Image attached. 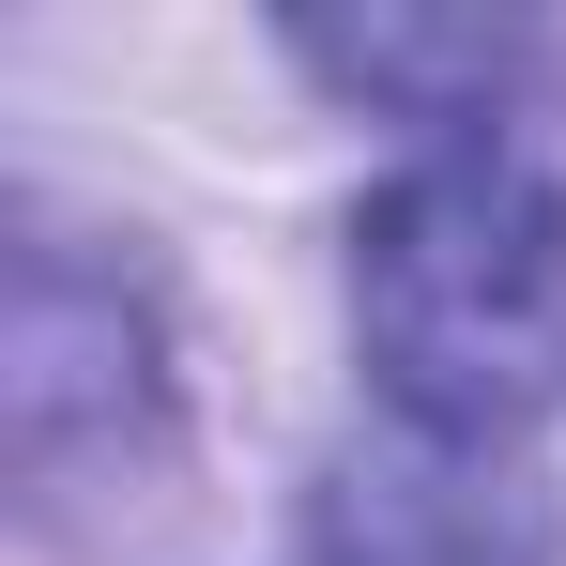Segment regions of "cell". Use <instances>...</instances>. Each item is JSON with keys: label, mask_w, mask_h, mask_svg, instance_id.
Masks as SVG:
<instances>
[{"label": "cell", "mask_w": 566, "mask_h": 566, "mask_svg": "<svg viewBox=\"0 0 566 566\" xmlns=\"http://www.w3.org/2000/svg\"><path fill=\"white\" fill-rule=\"evenodd\" d=\"M353 337L413 444H521L566 398V185L521 154H429L353 214Z\"/></svg>", "instance_id": "6da1fadb"}, {"label": "cell", "mask_w": 566, "mask_h": 566, "mask_svg": "<svg viewBox=\"0 0 566 566\" xmlns=\"http://www.w3.org/2000/svg\"><path fill=\"white\" fill-rule=\"evenodd\" d=\"M0 429L31 505H62L77 474H138L169 444V337L138 276L77 261V230H15V322H0Z\"/></svg>", "instance_id": "7a4b0ae2"}, {"label": "cell", "mask_w": 566, "mask_h": 566, "mask_svg": "<svg viewBox=\"0 0 566 566\" xmlns=\"http://www.w3.org/2000/svg\"><path fill=\"white\" fill-rule=\"evenodd\" d=\"M306 536H322V566H552L536 490L460 460V444H429V460H337L322 505H306Z\"/></svg>", "instance_id": "3957f363"}, {"label": "cell", "mask_w": 566, "mask_h": 566, "mask_svg": "<svg viewBox=\"0 0 566 566\" xmlns=\"http://www.w3.org/2000/svg\"><path fill=\"white\" fill-rule=\"evenodd\" d=\"M291 62L353 107H398V123H490L505 93L552 77V31H505V15H291Z\"/></svg>", "instance_id": "277c9868"}]
</instances>
